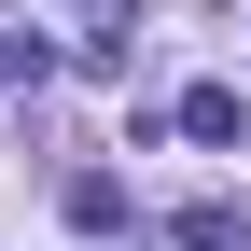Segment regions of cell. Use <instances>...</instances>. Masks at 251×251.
<instances>
[{
  "mask_svg": "<svg viewBox=\"0 0 251 251\" xmlns=\"http://www.w3.org/2000/svg\"><path fill=\"white\" fill-rule=\"evenodd\" d=\"M168 237H181V251H237V237H251V209H237V196H196Z\"/></svg>",
  "mask_w": 251,
  "mask_h": 251,
  "instance_id": "6da1fadb",
  "label": "cell"
},
{
  "mask_svg": "<svg viewBox=\"0 0 251 251\" xmlns=\"http://www.w3.org/2000/svg\"><path fill=\"white\" fill-rule=\"evenodd\" d=\"M237 126H251L237 84H196V98H181V140H237Z\"/></svg>",
  "mask_w": 251,
  "mask_h": 251,
  "instance_id": "7a4b0ae2",
  "label": "cell"
},
{
  "mask_svg": "<svg viewBox=\"0 0 251 251\" xmlns=\"http://www.w3.org/2000/svg\"><path fill=\"white\" fill-rule=\"evenodd\" d=\"M70 224H84V237H112V224H126V181H112V168H84V181H70Z\"/></svg>",
  "mask_w": 251,
  "mask_h": 251,
  "instance_id": "3957f363",
  "label": "cell"
}]
</instances>
